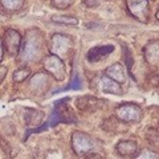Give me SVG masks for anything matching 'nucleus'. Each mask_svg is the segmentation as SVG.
Here are the masks:
<instances>
[{
    "instance_id": "nucleus-1",
    "label": "nucleus",
    "mask_w": 159,
    "mask_h": 159,
    "mask_svg": "<svg viewBox=\"0 0 159 159\" xmlns=\"http://www.w3.org/2000/svg\"><path fill=\"white\" fill-rule=\"evenodd\" d=\"M44 37L39 29H29L24 36L17 58L24 64L36 62L44 54Z\"/></svg>"
},
{
    "instance_id": "nucleus-2",
    "label": "nucleus",
    "mask_w": 159,
    "mask_h": 159,
    "mask_svg": "<svg viewBox=\"0 0 159 159\" xmlns=\"http://www.w3.org/2000/svg\"><path fill=\"white\" fill-rule=\"evenodd\" d=\"M72 148L78 157L93 155L97 148V142L84 131H74L72 134Z\"/></svg>"
},
{
    "instance_id": "nucleus-3",
    "label": "nucleus",
    "mask_w": 159,
    "mask_h": 159,
    "mask_svg": "<svg viewBox=\"0 0 159 159\" xmlns=\"http://www.w3.org/2000/svg\"><path fill=\"white\" fill-rule=\"evenodd\" d=\"M72 45L73 43L69 36L62 33H54L51 37V41H49V52L61 60H65L70 54Z\"/></svg>"
},
{
    "instance_id": "nucleus-4",
    "label": "nucleus",
    "mask_w": 159,
    "mask_h": 159,
    "mask_svg": "<svg viewBox=\"0 0 159 159\" xmlns=\"http://www.w3.org/2000/svg\"><path fill=\"white\" fill-rule=\"evenodd\" d=\"M44 69L51 74V76L57 80V81H64L66 77V68L65 64H64V60H61L60 57L54 56V54H48L44 58Z\"/></svg>"
},
{
    "instance_id": "nucleus-5",
    "label": "nucleus",
    "mask_w": 159,
    "mask_h": 159,
    "mask_svg": "<svg viewBox=\"0 0 159 159\" xmlns=\"http://www.w3.org/2000/svg\"><path fill=\"white\" fill-rule=\"evenodd\" d=\"M142 109L134 103H125L116 109V117L125 123H137L142 119Z\"/></svg>"
},
{
    "instance_id": "nucleus-6",
    "label": "nucleus",
    "mask_w": 159,
    "mask_h": 159,
    "mask_svg": "<svg viewBox=\"0 0 159 159\" xmlns=\"http://www.w3.org/2000/svg\"><path fill=\"white\" fill-rule=\"evenodd\" d=\"M127 11L131 16L141 23L148 21L150 15V3L148 0H126Z\"/></svg>"
},
{
    "instance_id": "nucleus-7",
    "label": "nucleus",
    "mask_w": 159,
    "mask_h": 159,
    "mask_svg": "<svg viewBox=\"0 0 159 159\" xmlns=\"http://www.w3.org/2000/svg\"><path fill=\"white\" fill-rule=\"evenodd\" d=\"M21 43H23V36L20 34V32L16 31V29L8 28L6 33H4L3 45L9 56H19Z\"/></svg>"
},
{
    "instance_id": "nucleus-8",
    "label": "nucleus",
    "mask_w": 159,
    "mask_h": 159,
    "mask_svg": "<svg viewBox=\"0 0 159 159\" xmlns=\"http://www.w3.org/2000/svg\"><path fill=\"white\" fill-rule=\"evenodd\" d=\"M94 85H97L96 88L99 92L103 93H110V94H122V86L121 84H118L116 81H113L111 78H109L106 74H101V76H97L93 81Z\"/></svg>"
},
{
    "instance_id": "nucleus-9",
    "label": "nucleus",
    "mask_w": 159,
    "mask_h": 159,
    "mask_svg": "<svg viewBox=\"0 0 159 159\" xmlns=\"http://www.w3.org/2000/svg\"><path fill=\"white\" fill-rule=\"evenodd\" d=\"M143 57L148 65H159V40H150L143 47Z\"/></svg>"
},
{
    "instance_id": "nucleus-10",
    "label": "nucleus",
    "mask_w": 159,
    "mask_h": 159,
    "mask_svg": "<svg viewBox=\"0 0 159 159\" xmlns=\"http://www.w3.org/2000/svg\"><path fill=\"white\" fill-rule=\"evenodd\" d=\"M116 150L118 152V155L121 157H127V158H134L137 157V154L139 152V148L137 142L129 141V139H123L119 141L116 146Z\"/></svg>"
},
{
    "instance_id": "nucleus-11",
    "label": "nucleus",
    "mask_w": 159,
    "mask_h": 159,
    "mask_svg": "<svg viewBox=\"0 0 159 159\" xmlns=\"http://www.w3.org/2000/svg\"><path fill=\"white\" fill-rule=\"evenodd\" d=\"M105 74L109 78H111L113 81H116L118 84H125L126 78H127L125 66L119 62H116V64H113V65L107 66L106 70H105Z\"/></svg>"
},
{
    "instance_id": "nucleus-12",
    "label": "nucleus",
    "mask_w": 159,
    "mask_h": 159,
    "mask_svg": "<svg viewBox=\"0 0 159 159\" xmlns=\"http://www.w3.org/2000/svg\"><path fill=\"white\" fill-rule=\"evenodd\" d=\"M49 85V77L44 73H37L32 77L31 82H29V88L32 89L34 93H43Z\"/></svg>"
},
{
    "instance_id": "nucleus-13",
    "label": "nucleus",
    "mask_w": 159,
    "mask_h": 159,
    "mask_svg": "<svg viewBox=\"0 0 159 159\" xmlns=\"http://www.w3.org/2000/svg\"><path fill=\"white\" fill-rule=\"evenodd\" d=\"M101 103L102 102H99L97 98L90 97V96L77 99V107H78V110H81V111H94L101 107Z\"/></svg>"
},
{
    "instance_id": "nucleus-14",
    "label": "nucleus",
    "mask_w": 159,
    "mask_h": 159,
    "mask_svg": "<svg viewBox=\"0 0 159 159\" xmlns=\"http://www.w3.org/2000/svg\"><path fill=\"white\" fill-rule=\"evenodd\" d=\"M113 47L111 45H102V47H96V48H92L90 51L88 52V60L92 62H96L99 61L101 58L106 57L109 53L113 52Z\"/></svg>"
},
{
    "instance_id": "nucleus-15",
    "label": "nucleus",
    "mask_w": 159,
    "mask_h": 159,
    "mask_svg": "<svg viewBox=\"0 0 159 159\" xmlns=\"http://www.w3.org/2000/svg\"><path fill=\"white\" fill-rule=\"evenodd\" d=\"M24 3H25V0H0L3 9L9 13L19 12L24 7Z\"/></svg>"
},
{
    "instance_id": "nucleus-16",
    "label": "nucleus",
    "mask_w": 159,
    "mask_h": 159,
    "mask_svg": "<svg viewBox=\"0 0 159 159\" xmlns=\"http://www.w3.org/2000/svg\"><path fill=\"white\" fill-rule=\"evenodd\" d=\"M53 23L57 24H65V25H77L78 24V19L74 16H68V15H53L51 17Z\"/></svg>"
},
{
    "instance_id": "nucleus-17",
    "label": "nucleus",
    "mask_w": 159,
    "mask_h": 159,
    "mask_svg": "<svg viewBox=\"0 0 159 159\" xmlns=\"http://www.w3.org/2000/svg\"><path fill=\"white\" fill-rule=\"evenodd\" d=\"M145 137H146V141L148 142V145L151 147L157 148L159 147V131L155 130L154 127L147 129L146 133H145Z\"/></svg>"
},
{
    "instance_id": "nucleus-18",
    "label": "nucleus",
    "mask_w": 159,
    "mask_h": 159,
    "mask_svg": "<svg viewBox=\"0 0 159 159\" xmlns=\"http://www.w3.org/2000/svg\"><path fill=\"white\" fill-rule=\"evenodd\" d=\"M31 76V69L28 66H21L13 72V81L15 82H23Z\"/></svg>"
},
{
    "instance_id": "nucleus-19",
    "label": "nucleus",
    "mask_w": 159,
    "mask_h": 159,
    "mask_svg": "<svg viewBox=\"0 0 159 159\" xmlns=\"http://www.w3.org/2000/svg\"><path fill=\"white\" fill-rule=\"evenodd\" d=\"M133 159H159V152L155 150H143L137 154Z\"/></svg>"
},
{
    "instance_id": "nucleus-20",
    "label": "nucleus",
    "mask_w": 159,
    "mask_h": 159,
    "mask_svg": "<svg viewBox=\"0 0 159 159\" xmlns=\"http://www.w3.org/2000/svg\"><path fill=\"white\" fill-rule=\"evenodd\" d=\"M74 0H52V4L57 9H66L73 4Z\"/></svg>"
},
{
    "instance_id": "nucleus-21",
    "label": "nucleus",
    "mask_w": 159,
    "mask_h": 159,
    "mask_svg": "<svg viewBox=\"0 0 159 159\" xmlns=\"http://www.w3.org/2000/svg\"><path fill=\"white\" fill-rule=\"evenodd\" d=\"M148 78H150V84H151L152 86H159V76H158V74L150 73Z\"/></svg>"
},
{
    "instance_id": "nucleus-22",
    "label": "nucleus",
    "mask_w": 159,
    "mask_h": 159,
    "mask_svg": "<svg viewBox=\"0 0 159 159\" xmlns=\"http://www.w3.org/2000/svg\"><path fill=\"white\" fill-rule=\"evenodd\" d=\"M102 2H105V0H84V3H85L88 7H97L98 4H101Z\"/></svg>"
},
{
    "instance_id": "nucleus-23",
    "label": "nucleus",
    "mask_w": 159,
    "mask_h": 159,
    "mask_svg": "<svg viewBox=\"0 0 159 159\" xmlns=\"http://www.w3.org/2000/svg\"><path fill=\"white\" fill-rule=\"evenodd\" d=\"M7 72H8L7 66L0 65V84H2V82L4 81V78H6V76H7Z\"/></svg>"
},
{
    "instance_id": "nucleus-24",
    "label": "nucleus",
    "mask_w": 159,
    "mask_h": 159,
    "mask_svg": "<svg viewBox=\"0 0 159 159\" xmlns=\"http://www.w3.org/2000/svg\"><path fill=\"white\" fill-rule=\"evenodd\" d=\"M3 57H4V45H3V40L0 37V62H2Z\"/></svg>"
},
{
    "instance_id": "nucleus-25",
    "label": "nucleus",
    "mask_w": 159,
    "mask_h": 159,
    "mask_svg": "<svg viewBox=\"0 0 159 159\" xmlns=\"http://www.w3.org/2000/svg\"><path fill=\"white\" fill-rule=\"evenodd\" d=\"M155 17H157L158 21H159V8H158V11H157V13H155Z\"/></svg>"
}]
</instances>
